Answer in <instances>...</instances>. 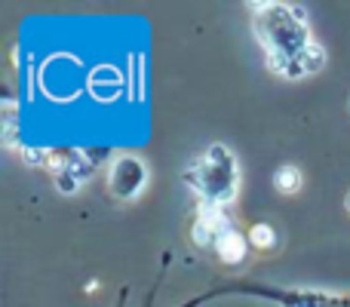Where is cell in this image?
I'll list each match as a JSON object with an SVG mask.
<instances>
[{"mask_svg":"<svg viewBox=\"0 0 350 307\" xmlns=\"http://www.w3.org/2000/svg\"><path fill=\"white\" fill-rule=\"evenodd\" d=\"M215 249H218V255H221L224 261H230V265H234V261H240L243 255H246V237L237 234L234 228H228L215 240Z\"/></svg>","mask_w":350,"mask_h":307,"instance_id":"5b68a950","label":"cell"},{"mask_svg":"<svg viewBox=\"0 0 350 307\" xmlns=\"http://www.w3.org/2000/svg\"><path fill=\"white\" fill-rule=\"evenodd\" d=\"M252 28L267 62L283 77H308L323 68V49L310 40L308 16L292 3H255Z\"/></svg>","mask_w":350,"mask_h":307,"instance_id":"6da1fadb","label":"cell"},{"mask_svg":"<svg viewBox=\"0 0 350 307\" xmlns=\"http://www.w3.org/2000/svg\"><path fill=\"white\" fill-rule=\"evenodd\" d=\"M273 181H277V187L283 193H295L298 187H301V172H298L295 166H280L277 175H273Z\"/></svg>","mask_w":350,"mask_h":307,"instance_id":"52a82bcc","label":"cell"},{"mask_svg":"<svg viewBox=\"0 0 350 307\" xmlns=\"http://www.w3.org/2000/svg\"><path fill=\"white\" fill-rule=\"evenodd\" d=\"M221 292H249V295L271 298L280 307H350V298H341V295H320V292H304V289H273V286L255 283V280H237L230 286H218V289L187 302L185 307H197L200 302H209V298L221 295Z\"/></svg>","mask_w":350,"mask_h":307,"instance_id":"3957f363","label":"cell"},{"mask_svg":"<svg viewBox=\"0 0 350 307\" xmlns=\"http://www.w3.org/2000/svg\"><path fill=\"white\" fill-rule=\"evenodd\" d=\"M148 181V169L139 157H117L114 166L108 172V185H111V193L117 200H133L142 193Z\"/></svg>","mask_w":350,"mask_h":307,"instance_id":"277c9868","label":"cell"},{"mask_svg":"<svg viewBox=\"0 0 350 307\" xmlns=\"http://www.w3.org/2000/svg\"><path fill=\"white\" fill-rule=\"evenodd\" d=\"M191 187L206 200L209 206L221 209L224 203L237 197V185H240V166H237L234 154L224 145H212L209 151L200 157L187 172Z\"/></svg>","mask_w":350,"mask_h":307,"instance_id":"7a4b0ae2","label":"cell"},{"mask_svg":"<svg viewBox=\"0 0 350 307\" xmlns=\"http://www.w3.org/2000/svg\"><path fill=\"white\" fill-rule=\"evenodd\" d=\"M246 240L252 243L258 252H267V249H273V243H277V234H273L271 224H252L246 234Z\"/></svg>","mask_w":350,"mask_h":307,"instance_id":"8992f818","label":"cell"}]
</instances>
